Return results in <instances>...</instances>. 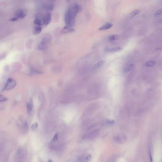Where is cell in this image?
Here are the masks:
<instances>
[{
  "label": "cell",
  "mask_w": 162,
  "mask_h": 162,
  "mask_svg": "<svg viewBox=\"0 0 162 162\" xmlns=\"http://www.w3.org/2000/svg\"><path fill=\"white\" fill-rule=\"evenodd\" d=\"M26 15V13L24 10L21 9L19 10L16 12L14 17L12 18H11L10 20L12 21H14L18 20L19 19H23L25 17Z\"/></svg>",
  "instance_id": "277c9868"
},
{
  "label": "cell",
  "mask_w": 162,
  "mask_h": 162,
  "mask_svg": "<svg viewBox=\"0 0 162 162\" xmlns=\"http://www.w3.org/2000/svg\"><path fill=\"white\" fill-rule=\"evenodd\" d=\"M140 12V11L138 10H136L133 11L129 15L130 18H133L134 17H135L136 15H137Z\"/></svg>",
  "instance_id": "7c38bea8"
},
{
  "label": "cell",
  "mask_w": 162,
  "mask_h": 162,
  "mask_svg": "<svg viewBox=\"0 0 162 162\" xmlns=\"http://www.w3.org/2000/svg\"><path fill=\"white\" fill-rule=\"evenodd\" d=\"M161 22H162V20H161Z\"/></svg>",
  "instance_id": "d4e9b609"
},
{
  "label": "cell",
  "mask_w": 162,
  "mask_h": 162,
  "mask_svg": "<svg viewBox=\"0 0 162 162\" xmlns=\"http://www.w3.org/2000/svg\"><path fill=\"white\" fill-rule=\"evenodd\" d=\"M134 67V64H130L129 66H128L125 69V72H128L130 71H131Z\"/></svg>",
  "instance_id": "9a60e30c"
},
{
  "label": "cell",
  "mask_w": 162,
  "mask_h": 162,
  "mask_svg": "<svg viewBox=\"0 0 162 162\" xmlns=\"http://www.w3.org/2000/svg\"><path fill=\"white\" fill-rule=\"evenodd\" d=\"M118 38V36L117 35H112L109 37V40L111 41H116Z\"/></svg>",
  "instance_id": "2e32d148"
},
{
  "label": "cell",
  "mask_w": 162,
  "mask_h": 162,
  "mask_svg": "<svg viewBox=\"0 0 162 162\" xmlns=\"http://www.w3.org/2000/svg\"><path fill=\"white\" fill-rule=\"evenodd\" d=\"M80 9V5L77 3L70 5L65 15V21L66 26L73 27L75 24V18Z\"/></svg>",
  "instance_id": "6da1fadb"
},
{
  "label": "cell",
  "mask_w": 162,
  "mask_h": 162,
  "mask_svg": "<svg viewBox=\"0 0 162 162\" xmlns=\"http://www.w3.org/2000/svg\"><path fill=\"white\" fill-rule=\"evenodd\" d=\"M149 156H150V162H153V157H152V155H151V153L150 152V153H149Z\"/></svg>",
  "instance_id": "603a6c76"
},
{
  "label": "cell",
  "mask_w": 162,
  "mask_h": 162,
  "mask_svg": "<svg viewBox=\"0 0 162 162\" xmlns=\"http://www.w3.org/2000/svg\"><path fill=\"white\" fill-rule=\"evenodd\" d=\"M24 128H25L26 129H28V123L27 122H25L24 123Z\"/></svg>",
  "instance_id": "44dd1931"
},
{
  "label": "cell",
  "mask_w": 162,
  "mask_h": 162,
  "mask_svg": "<svg viewBox=\"0 0 162 162\" xmlns=\"http://www.w3.org/2000/svg\"><path fill=\"white\" fill-rule=\"evenodd\" d=\"M74 29L72 27L68 26H66L64 27V28L61 31V33H66L68 32H70L73 31Z\"/></svg>",
  "instance_id": "52a82bcc"
},
{
  "label": "cell",
  "mask_w": 162,
  "mask_h": 162,
  "mask_svg": "<svg viewBox=\"0 0 162 162\" xmlns=\"http://www.w3.org/2000/svg\"><path fill=\"white\" fill-rule=\"evenodd\" d=\"M91 156L90 155H88L87 157H86V160L87 161H88L91 159Z\"/></svg>",
  "instance_id": "7402d4cb"
},
{
  "label": "cell",
  "mask_w": 162,
  "mask_h": 162,
  "mask_svg": "<svg viewBox=\"0 0 162 162\" xmlns=\"http://www.w3.org/2000/svg\"><path fill=\"white\" fill-rule=\"evenodd\" d=\"M50 42V37H46L45 38H43L40 41L39 44L38 45L37 49L39 50H45L49 46Z\"/></svg>",
  "instance_id": "7a4b0ae2"
},
{
  "label": "cell",
  "mask_w": 162,
  "mask_h": 162,
  "mask_svg": "<svg viewBox=\"0 0 162 162\" xmlns=\"http://www.w3.org/2000/svg\"><path fill=\"white\" fill-rule=\"evenodd\" d=\"M54 4L53 3H48L45 5V8L48 10H52L54 9Z\"/></svg>",
  "instance_id": "4fadbf2b"
},
{
  "label": "cell",
  "mask_w": 162,
  "mask_h": 162,
  "mask_svg": "<svg viewBox=\"0 0 162 162\" xmlns=\"http://www.w3.org/2000/svg\"><path fill=\"white\" fill-rule=\"evenodd\" d=\"M105 63V61H100L99 62H98L97 63H96V64H95L93 66V68L94 69H98L102 67L104 63Z\"/></svg>",
  "instance_id": "30bf717a"
},
{
  "label": "cell",
  "mask_w": 162,
  "mask_h": 162,
  "mask_svg": "<svg viewBox=\"0 0 162 162\" xmlns=\"http://www.w3.org/2000/svg\"><path fill=\"white\" fill-rule=\"evenodd\" d=\"M51 20V16L50 13H47L43 16V24L44 25H48L50 22Z\"/></svg>",
  "instance_id": "5b68a950"
},
{
  "label": "cell",
  "mask_w": 162,
  "mask_h": 162,
  "mask_svg": "<svg viewBox=\"0 0 162 162\" xmlns=\"http://www.w3.org/2000/svg\"><path fill=\"white\" fill-rule=\"evenodd\" d=\"M7 100V99L6 98H5L4 96H2V95H0V101L1 102H2L6 101Z\"/></svg>",
  "instance_id": "ac0fdd59"
},
{
  "label": "cell",
  "mask_w": 162,
  "mask_h": 162,
  "mask_svg": "<svg viewBox=\"0 0 162 162\" xmlns=\"http://www.w3.org/2000/svg\"><path fill=\"white\" fill-rule=\"evenodd\" d=\"M27 112L29 115H30L32 111V105L31 104V103L29 102L27 103Z\"/></svg>",
  "instance_id": "8fae6325"
},
{
  "label": "cell",
  "mask_w": 162,
  "mask_h": 162,
  "mask_svg": "<svg viewBox=\"0 0 162 162\" xmlns=\"http://www.w3.org/2000/svg\"><path fill=\"white\" fill-rule=\"evenodd\" d=\"M156 64V62L153 61H148L145 64V66L147 67H151Z\"/></svg>",
  "instance_id": "5bb4252c"
},
{
  "label": "cell",
  "mask_w": 162,
  "mask_h": 162,
  "mask_svg": "<svg viewBox=\"0 0 162 162\" xmlns=\"http://www.w3.org/2000/svg\"><path fill=\"white\" fill-rule=\"evenodd\" d=\"M16 85V82L12 79H8L6 82V84L2 90V91H7L13 88Z\"/></svg>",
  "instance_id": "3957f363"
},
{
  "label": "cell",
  "mask_w": 162,
  "mask_h": 162,
  "mask_svg": "<svg viewBox=\"0 0 162 162\" xmlns=\"http://www.w3.org/2000/svg\"><path fill=\"white\" fill-rule=\"evenodd\" d=\"M42 26H40V25H34L33 30V33L34 34L37 35L39 34L42 31Z\"/></svg>",
  "instance_id": "8992f818"
},
{
  "label": "cell",
  "mask_w": 162,
  "mask_h": 162,
  "mask_svg": "<svg viewBox=\"0 0 162 162\" xmlns=\"http://www.w3.org/2000/svg\"><path fill=\"white\" fill-rule=\"evenodd\" d=\"M113 26V24L109 22H107L105 23L104 25L102 26L99 29V30L103 31V30H106L108 29H110Z\"/></svg>",
  "instance_id": "ba28073f"
},
{
  "label": "cell",
  "mask_w": 162,
  "mask_h": 162,
  "mask_svg": "<svg viewBox=\"0 0 162 162\" xmlns=\"http://www.w3.org/2000/svg\"><path fill=\"white\" fill-rule=\"evenodd\" d=\"M58 137H59V134H58V133H57V134H56L54 136V137H53V138H52V141H56L57 140V139H58Z\"/></svg>",
  "instance_id": "d6986e66"
},
{
  "label": "cell",
  "mask_w": 162,
  "mask_h": 162,
  "mask_svg": "<svg viewBox=\"0 0 162 162\" xmlns=\"http://www.w3.org/2000/svg\"><path fill=\"white\" fill-rule=\"evenodd\" d=\"M48 162H52V161L51 160H49Z\"/></svg>",
  "instance_id": "cb8c5ba5"
},
{
  "label": "cell",
  "mask_w": 162,
  "mask_h": 162,
  "mask_svg": "<svg viewBox=\"0 0 162 162\" xmlns=\"http://www.w3.org/2000/svg\"><path fill=\"white\" fill-rule=\"evenodd\" d=\"M162 14V9H159L158 11H157L155 13L156 16H159Z\"/></svg>",
  "instance_id": "e0dca14e"
},
{
  "label": "cell",
  "mask_w": 162,
  "mask_h": 162,
  "mask_svg": "<svg viewBox=\"0 0 162 162\" xmlns=\"http://www.w3.org/2000/svg\"><path fill=\"white\" fill-rule=\"evenodd\" d=\"M37 127H38V124H37V123H34L32 125L31 128H32V129L33 130H34L35 129H36L37 128Z\"/></svg>",
  "instance_id": "ffe728a7"
},
{
  "label": "cell",
  "mask_w": 162,
  "mask_h": 162,
  "mask_svg": "<svg viewBox=\"0 0 162 162\" xmlns=\"http://www.w3.org/2000/svg\"><path fill=\"white\" fill-rule=\"evenodd\" d=\"M122 48L120 47H117L114 48H111L106 49V51L108 52H116L121 50Z\"/></svg>",
  "instance_id": "9c48e42d"
}]
</instances>
